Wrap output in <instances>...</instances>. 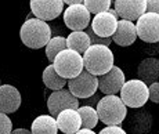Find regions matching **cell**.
I'll return each instance as SVG.
<instances>
[{
  "instance_id": "obj_2",
  "label": "cell",
  "mask_w": 159,
  "mask_h": 134,
  "mask_svg": "<svg viewBox=\"0 0 159 134\" xmlns=\"http://www.w3.org/2000/svg\"><path fill=\"white\" fill-rule=\"evenodd\" d=\"M115 57L108 46L93 44L83 54L84 69L96 76H101L109 72L114 66Z\"/></svg>"
},
{
  "instance_id": "obj_21",
  "label": "cell",
  "mask_w": 159,
  "mask_h": 134,
  "mask_svg": "<svg viewBox=\"0 0 159 134\" xmlns=\"http://www.w3.org/2000/svg\"><path fill=\"white\" fill-rule=\"evenodd\" d=\"M43 83L47 89L56 91V90H61L65 87V84H68V80L64 79L62 76H60L57 74V71L54 69L53 64H48V66H46L43 71Z\"/></svg>"
},
{
  "instance_id": "obj_15",
  "label": "cell",
  "mask_w": 159,
  "mask_h": 134,
  "mask_svg": "<svg viewBox=\"0 0 159 134\" xmlns=\"http://www.w3.org/2000/svg\"><path fill=\"white\" fill-rule=\"evenodd\" d=\"M21 106V93L17 87L11 84L0 86V112L14 114Z\"/></svg>"
},
{
  "instance_id": "obj_24",
  "label": "cell",
  "mask_w": 159,
  "mask_h": 134,
  "mask_svg": "<svg viewBox=\"0 0 159 134\" xmlns=\"http://www.w3.org/2000/svg\"><path fill=\"white\" fill-rule=\"evenodd\" d=\"M111 3L112 0H84L83 4L86 6V8L89 10V13H93L94 15L98 13H104L108 11L111 8Z\"/></svg>"
},
{
  "instance_id": "obj_36",
  "label": "cell",
  "mask_w": 159,
  "mask_h": 134,
  "mask_svg": "<svg viewBox=\"0 0 159 134\" xmlns=\"http://www.w3.org/2000/svg\"><path fill=\"white\" fill-rule=\"evenodd\" d=\"M0 86H2V80H0Z\"/></svg>"
},
{
  "instance_id": "obj_27",
  "label": "cell",
  "mask_w": 159,
  "mask_h": 134,
  "mask_svg": "<svg viewBox=\"0 0 159 134\" xmlns=\"http://www.w3.org/2000/svg\"><path fill=\"white\" fill-rule=\"evenodd\" d=\"M148 94H149V101L159 104V82L149 84L148 86Z\"/></svg>"
},
{
  "instance_id": "obj_23",
  "label": "cell",
  "mask_w": 159,
  "mask_h": 134,
  "mask_svg": "<svg viewBox=\"0 0 159 134\" xmlns=\"http://www.w3.org/2000/svg\"><path fill=\"white\" fill-rule=\"evenodd\" d=\"M44 48H46V57H47V60L53 64L58 54H60L62 50L68 48V46H66V38H64V36L51 38L50 42H48Z\"/></svg>"
},
{
  "instance_id": "obj_1",
  "label": "cell",
  "mask_w": 159,
  "mask_h": 134,
  "mask_svg": "<svg viewBox=\"0 0 159 134\" xmlns=\"http://www.w3.org/2000/svg\"><path fill=\"white\" fill-rule=\"evenodd\" d=\"M51 28L46 21L39 18H26L20 30V38L22 43L29 48L46 47L51 39Z\"/></svg>"
},
{
  "instance_id": "obj_10",
  "label": "cell",
  "mask_w": 159,
  "mask_h": 134,
  "mask_svg": "<svg viewBox=\"0 0 159 134\" xmlns=\"http://www.w3.org/2000/svg\"><path fill=\"white\" fill-rule=\"evenodd\" d=\"M30 11L36 18L51 21L60 17L64 11V0H30Z\"/></svg>"
},
{
  "instance_id": "obj_29",
  "label": "cell",
  "mask_w": 159,
  "mask_h": 134,
  "mask_svg": "<svg viewBox=\"0 0 159 134\" xmlns=\"http://www.w3.org/2000/svg\"><path fill=\"white\" fill-rule=\"evenodd\" d=\"M143 50L148 56H157V54H159V42H157V43H145Z\"/></svg>"
},
{
  "instance_id": "obj_25",
  "label": "cell",
  "mask_w": 159,
  "mask_h": 134,
  "mask_svg": "<svg viewBox=\"0 0 159 134\" xmlns=\"http://www.w3.org/2000/svg\"><path fill=\"white\" fill-rule=\"evenodd\" d=\"M86 33L89 35V38H90V42H91V46L93 44H102V46H109L112 43V38H100L98 35H96V33L93 32V29L89 26L86 29Z\"/></svg>"
},
{
  "instance_id": "obj_17",
  "label": "cell",
  "mask_w": 159,
  "mask_h": 134,
  "mask_svg": "<svg viewBox=\"0 0 159 134\" xmlns=\"http://www.w3.org/2000/svg\"><path fill=\"white\" fill-rule=\"evenodd\" d=\"M137 39V28L133 21L127 20H119L118 28L115 30V35L112 36V42H115L120 47H127L131 46Z\"/></svg>"
},
{
  "instance_id": "obj_4",
  "label": "cell",
  "mask_w": 159,
  "mask_h": 134,
  "mask_svg": "<svg viewBox=\"0 0 159 134\" xmlns=\"http://www.w3.org/2000/svg\"><path fill=\"white\" fill-rule=\"evenodd\" d=\"M53 65L57 74L66 80L79 76L84 69L82 54H79L75 50H71V48H65V50L61 51L56 57Z\"/></svg>"
},
{
  "instance_id": "obj_16",
  "label": "cell",
  "mask_w": 159,
  "mask_h": 134,
  "mask_svg": "<svg viewBox=\"0 0 159 134\" xmlns=\"http://www.w3.org/2000/svg\"><path fill=\"white\" fill-rule=\"evenodd\" d=\"M58 130L64 134H75L82 129V116L78 109H64L56 118Z\"/></svg>"
},
{
  "instance_id": "obj_35",
  "label": "cell",
  "mask_w": 159,
  "mask_h": 134,
  "mask_svg": "<svg viewBox=\"0 0 159 134\" xmlns=\"http://www.w3.org/2000/svg\"><path fill=\"white\" fill-rule=\"evenodd\" d=\"M108 13L111 14V15H114V17H116V18H119V15H118V13H116V10H115V8H109V10H108Z\"/></svg>"
},
{
  "instance_id": "obj_14",
  "label": "cell",
  "mask_w": 159,
  "mask_h": 134,
  "mask_svg": "<svg viewBox=\"0 0 159 134\" xmlns=\"http://www.w3.org/2000/svg\"><path fill=\"white\" fill-rule=\"evenodd\" d=\"M118 18L111 15L108 11H104L94 15L90 22V28L100 38H112L118 28Z\"/></svg>"
},
{
  "instance_id": "obj_26",
  "label": "cell",
  "mask_w": 159,
  "mask_h": 134,
  "mask_svg": "<svg viewBox=\"0 0 159 134\" xmlns=\"http://www.w3.org/2000/svg\"><path fill=\"white\" fill-rule=\"evenodd\" d=\"M13 132V122L7 114L0 112V134H11Z\"/></svg>"
},
{
  "instance_id": "obj_9",
  "label": "cell",
  "mask_w": 159,
  "mask_h": 134,
  "mask_svg": "<svg viewBox=\"0 0 159 134\" xmlns=\"http://www.w3.org/2000/svg\"><path fill=\"white\" fill-rule=\"evenodd\" d=\"M137 36L145 43L159 42V14L144 13L136 24Z\"/></svg>"
},
{
  "instance_id": "obj_19",
  "label": "cell",
  "mask_w": 159,
  "mask_h": 134,
  "mask_svg": "<svg viewBox=\"0 0 159 134\" xmlns=\"http://www.w3.org/2000/svg\"><path fill=\"white\" fill-rule=\"evenodd\" d=\"M30 132L32 134H57L58 126L56 118L51 115H40L35 118L32 122Z\"/></svg>"
},
{
  "instance_id": "obj_30",
  "label": "cell",
  "mask_w": 159,
  "mask_h": 134,
  "mask_svg": "<svg viewBox=\"0 0 159 134\" xmlns=\"http://www.w3.org/2000/svg\"><path fill=\"white\" fill-rule=\"evenodd\" d=\"M147 13L159 14V0H147Z\"/></svg>"
},
{
  "instance_id": "obj_3",
  "label": "cell",
  "mask_w": 159,
  "mask_h": 134,
  "mask_svg": "<svg viewBox=\"0 0 159 134\" xmlns=\"http://www.w3.org/2000/svg\"><path fill=\"white\" fill-rule=\"evenodd\" d=\"M96 109L100 120L107 126H120L127 116V106L118 96H104Z\"/></svg>"
},
{
  "instance_id": "obj_5",
  "label": "cell",
  "mask_w": 159,
  "mask_h": 134,
  "mask_svg": "<svg viewBox=\"0 0 159 134\" xmlns=\"http://www.w3.org/2000/svg\"><path fill=\"white\" fill-rule=\"evenodd\" d=\"M120 98L129 108H143L149 100L148 86L140 79H130L125 82L120 90Z\"/></svg>"
},
{
  "instance_id": "obj_18",
  "label": "cell",
  "mask_w": 159,
  "mask_h": 134,
  "mask_svg": "<svg viewBox=\"0 0 159 134\" xmlns=\"http://www.w3.org/2000/svg\"><path fill=\"white\" fill-rule=\"evenodd\" d=\"M137 76L147 86L159 82V60L155 57L144 58L137 68Z\"/></svg>"
},
{
  "instance_id": "obj_12",
  "label": "cell",
  "mask_w": 159,
  "mask_h": 134,
  "mask_svg": "<svg viewBox=\"0 0 159 134\" xmlns=\"http://www.w3.org/2000/svg\"><path fill=\"white\" fill-rule=\"evenodd\" d=\"M115 10L120 20L137 21L147 13V0H115Z\"/></svg>"
},
{
  "instance_id": "obj_28",
  "label": "cell",
  "mask_w": 159,
  "mask_h": 134,
  "mask_svg": "<svg viewBox=\"0 0 159 134\" xmlns=\"http://www.w3.org/2000/svg\"><path fill=\"white\" fill-rule=\"evenodd\" d=\"M98 134H127V132L122 129L120 126H107Z\"/></svg>"
},
{
  "instance_id": "obj_20",
  "label": "cell",
  "mask_w": 159,
  "mask_h": 134,
  "mask_svg": "<svg viewBox=\"0 0 159 134\" xmlns=\"http://www.w3.org/2000/svg\"><path fill=\"white\" fill-rule=\"evenodd\" d=\"M66 46L71 50L78 51L79 54H84L91 46V42L86 30H78V32H71L66 36Z\"/></svg>"
},
{
  "instance_id": "obj_34",
  "label": "cell",
  "mask_w": 159,
  "mask_h": 134,
  "mask_svg": "<svg viewBox=\"0 0 159 134\" xmlns=\"http://www.w3.org/2000/svg\"><path fill=\"white\" fill-rule=\"evenodd\" d=\"M84 0H64V3L65 4H68V6H71V4H82Z\"/></svg>"
},
{
  "instance_id": "obj_7",
  "label": "cell",
  "mask_w": 159,
  "mask_h": 134,
  "mask_svg": "<svg viewBox=\"0 0 159 134\" xmlns=\"http://www.w3.org/2000/svg\"><path fill=\"white\" fill-rule=\"evenodd\" d=\"M80 106V101L78 97L71 93V90H56L48 96L47 98V108L51 116L57 118L60 112L64 109H78Z\"/></svg>"
},
{
  "instance_id": "obj_32",
  "label": "cell",
  "mask_w": 159,
  "mask_h": 134,
  "mask_svg": "<svg viewBox=\"0 0 159 134\" xmlns=\"http://www.w3.org/2000/svg\"><path fill=\"white\" fill-rule=\"evenodd\" d=\"M11 134H32V132L30 130H28V129H15V130H13L11 132Z\"/></svg>"
},
{
  "instance_id": "obj_13",
  "label": "cell",
  "mask_w": 159,
  "mask_h": 134,
  "mask_svg": "<svg viewBox=\"0 0 159 134\" xmlns=\"http://www.w3.org/2000/svg\"><path fill=\"white\" fill-rule=\"evenodd\" d=\"M152 115L147 109L137 108L133 114L126 116V127L127 132L131 134H147L151 132L152 127Z\"/></svg>"
},
{
  "instance_id": "obj_11",
  "label": "cell",
  "mask_w": 159,
  "mask_h": 134,
  "mask_svg": "<svg viewBox=\"0 0 159 134\" xmlns=\"http://www.w3.org/2000/svg\"><path fill=\"white\" fill-rule=\"evenodd\" d=\"M125 82L126 78L123 71L119 66L114 65L109 72L98 76V90L104 96H116L118 93H120Z\"/></svg>"
},
{
  "instance_id": "obj_33",
  "label": "cell",
  "mask_w": 159,
  "mask_h": 134,
  "mask_svg": "<svg viewBox=\"0 0 159 134\" xmlns=\"http://www.w3.org/2000/svg\"><path fill=\"white\" fill-rule=\"evenodd\" d=\"M75 134H98V133H94L91 129H83V127H82V129L79 130V132H76Z\"/></svg>"
},
{
  "instance_id": "obj_31",
  "label": "cell",
  "mask_w": 159,
  "mask_h": 134,
  "mask_svg": "<svg viewBox=\"0 0 159 134\" xmlns=\"http://www.w3.org/2000/svg\"><path fill=\"white\" fill-rule=\"evenodd\" d=\"M100 97L97 96V93L96 94H93L91 97H89V98H84L83 101H82V105H89V106H94L96 108L97 105H98V101H100Z\"/></svg>"
},
{
  "instance_id": "obj_22",
  "label": "cell",
  "mask_w": 159,
  "mask_h": 134,
  "mask_svg": "<svg viewBox=\"0 0 159 134\" xmlns=\"http://www.w3.org/2000/svg\"><path fill=\"white\" fill-rule=\"evenodd\" d=\"M78 112L82 116V127L83 129H91L98 124V114H97V109L94 106H89V105H80L78 108Z\"/></svg>"
},
{
  "instance_id": "obj_6",
  "label": "cell",
  "mask_w": 159,
  "mask_h": 134,
  "mask_svg": "<svg viewBox=\"0 0 159 134\" xmlns=\"http://www.w3.org/2000/svg\"><path fill=\"white\" fill-rule=\"evenodd\" d=\"M68 89L78 98H89L98 90V76L83 69L79 76L68 80Z\"/></svg>"
},
{
  "instance_id": "obj_8",
  "label": "cell",
  "mask_w": 159,
  "mask_h": 134,
  "mask_svg": "<svg viewBox=\"0 0 159 134\" xmlns=\"http://www.w3.org/2000/svg\"><path fill=\"white\" fill-rule=\"evenodd\" d=\"M91 22V14L89 13L86 6L82 4H71L64 11V24L72 32L86 30Z\"/></svg>"
}]
</instances>
